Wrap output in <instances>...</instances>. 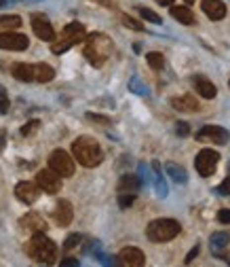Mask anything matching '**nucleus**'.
<instances>
[{
	"instance_id": "nucleus-3",
	"label": "nucleus",
	"mask_w": 230,
	"mask_h": 267,
	"mask_svg": "<svg viewBox=\"0 0 230 267\" xmlns=\"http://www.w3.org/2000/svg\"><path fill=\"white\" fill-rule=\"evenodd\" d=\"M112 53V41L106 34H89L85 36V58L93 66H101Z\"/></svg>"
},
{
	"instance_id": "nucleus-19",
	"label": "nucleus",
	"mask_w": 230,
	"mask_h": 267,
	"mask_svg": "<svg viewBox=\"0 0 230 267\" xmlns=\"http://www.w3.org/2000/svg\"><path fill=\"white\" fill-rule=\"evenodd\" d=\"M141 187V180L136 174H123L118 180V193H138Z\"/></svg>"
},
{
	"instance_id": "nucleus-4",
	"label": "nucleus",
	"mask_w": 230,
	"mask_h": 267,
	"mask_svg": "<svg viewBox=\"0 0 230 267\" xmlns=\"http://www.w3.org/2000/svg\"><path fill=\"white\" fill-rule=\"evenodd\" d=\"M180 231H182V225L178 221H173V218H156V221H152L146 227L148 240L154 242V244H163V242L173 240Z\"/></svg>"
},
{
	"instance_id": "nucleus-9",
	"label": "nucleus",
	"mask_w": 230,
	"mask_h": 267,
	"mask_svg": "<svg viewBox=\"0 0 230 267\" xmlns=\"http://www.w3.org/2000/svg\"><path fill=\"white\" fill-rule=\"evenodd\" d=\"M36 185H38V189L41 191L49 193V195H55V193L61 191V176L55 174L51 168L49 170H41L36 174Z\"/></svg>"
},
{
	"instance_id": "nucleus-35",
	"label": "nucleus",
	"mask_w": 230,
	"mask_h": 267,
	"mask_svg": "<svg viewBox=\"0 0 230 267\" xmlns=\"http://www.w3.org/2000/svg\"><path fill=\"white\" fill-rule=\"evenodd\" d=\"M176 132H178V136L186 138L188 134H190V125H188L186 121H178V125H176Z\"/></svg>"
},
{
	"instance_id": "nucleus-27",
	"label": "nucleus",
	"mask_w": 230,
	"mask_h": 267,
	"mask_svg": "<svg viewBox=\"0 0 230 267\" xmlns=\"http://www.w3.org/2000/svg\"><path fill=\"white\" fill-rule=\"evenodd\" d=\"M146 60H148V66L154 70H161L165 66V58H163V53H158V51H150Z\"/></svg>"
},
{
	"instance_id": "nucleus-39",
	"label": "nucleus",
	"mask_w": 230,
	"mask_h": 267,
	"mask_svg": "<svg viewBox=\"0 0 230 267\" xmlns=\"http://www.w3.org/2000/svg\"><path fill=\"white\" fill-rule=\"evenodd\" d=\"M218 221L224 223V225H230V210H220L218 212Z\"/></svg>"
},
{
	"instance_id": "nucleus-34",
	"label": "nucleus",
	"mask_w": 230,
	"mask_h": 267,
	"mask_svg": "<svg viewBox=\"0 0 230 267\" xmlns=\"http://www.w3.org/2000/svg\"><path fill=\"white\" fill-rule=\"evenodd\" d=\"M9 113V98H6V91L0 89V115Z\"/></svg>"
},
{
	"instance_id": "nucleus-12",
	"label": "nucleus",
	"mask_w": 230,
	"mask_h": 267,
	"mask_svg": "<svg viewBox=\"0 0 230 267\" xmlns=\"http://www.w3.org/2000/svg\"><path fill=\"white\" fill-rule=\"evenodd\" d=\"M15 195H17V200L23 201V203H34L38 200V195H41V189H38L36 183H30V180H23V183H17L15 187Z\"/></svg>"
},
{
	"instance_id": "nucleus-22",
	"label": "nucleus",
	"mask_w": 230,
	"mask_h": 267,
	"mask_svg": "<svg viewBox=\"0 0 230 267\" xmlns=\"http://www.w3.org/2000/svg\"><path fill=\"white\" fill-rule=\"evenodd\" d=\"M165 170H167V174L171 176L173 183H178V185H186V183H188V174H186V170L182 168V166H178V163L169 161L167 166H165Z\"/></svg>"
},
{
	"instance_id": "nucleus-40",
	"label": "nucleus",
	"mask_w": 230,
	"mask_h": 267,
	"mask_svg": "<svg viewBox=\"0 0 230 267\" xmlns=\"http://www.w3.org/2000/svg\"><path fill=\"white\" fill-rule=\"evenodd\" d=\"M61 267H78L81 263H78V259H74V257H68V259H63V261L59 263Z\"/></svg>"
},
{
	"instance_id": "nucleus-44",
	"label": "nucleus",
	"mask_w": 230,
	"mask_h": 267,
	"mask_svg": "<svg viewBox=\"0 0 230 267\" xmlns=\"http://www.w3.org/2000/svg\"><path fill=\"white\" fill-rule=\"evenodd\" d=\"M6 4V0H0V6H4Z\"/></svg>"
},
{
	"instance_id": "nucleus-28",
	"label": "nucleus",
	"mask_w": 230,
	"mask_h": 267,
	"mask_svg": "<svg viewBox=\"0 0 230 267\" xmlns=\"http://www.w3.org/2000/svg\"><path fill=\"white\" fill-rule=\"evenodd\" d=\"M129 89H131L133 93H138V96H148V87L139 81L138 76H131V81H129Z\"/></svg>"
},
{
	"instance_id": "nucleus-31",
	"label": "nucleus",
	"mask_w": 230,
	"mask_h": 267,
	"mask_svg": "<svg viewBox=\"0 0 230 267\" xmlns=\"http://www.w3.org/2000/svg\"><path fill=\"white\" fill-rule=\"evenodd\" d=\"M81 240H83V235H81V233H72V235H68L66 242H63V248H66V250L76 248L78 244H81Z\"/></svg>"
},
{
	"instance_id": "nucleus-14",
	"label": "nucleus",
	"mask_w": 230,
	"mask_h": 267,
	"mask_svg": "<svg viewBox=\"0 0 230 267\" xmlns=\"http://www.w3.org/2000/svg\"><path fill=\"white\" fill-rule=\"evenodd\" d=\"M53 218H55V223H57L59 227H68L70 223H72V218H74L72 203H70L68 200H59L57 206H55V210H53Z\"/></svg>"
},
{
	"instance_id": "nucleus-10",
	"label": "nucleus",
	"mask_w": 230,
	"mask_h": 267,
	"mask_svg": "<svg viewBox=\"0 0 230 267\" xmlns=\"http://www.w3.org/2000/svg\"><path fill=\"white\" fill-rule=\"evenodd\" d=\"M32 30H34V34L41 38V41H45V43H53L55 38V30H53V26H51V21L45 17L43 13H34L32 15Z\"/></svg>"
},
{
	"instance_id": "nucleus-41",
	"label": "nucleus",
	"mask_w": 230,
	"mask_h": 267,
	"mask_svg": "<svg viewBox=\"0 0 230 267\" xmlns=\"http://www.w3.org/2000/svg\"><path fill=\"white\" fill-rule=\"evenodd\" d=\"M196 255H199V246H194V248H192V250H190V253H188V257H186V265H190V263H192Z\"/></svg>"
},
{
	"instance_id": "nucleus-11",
	"label": "nucleus",
	"mask_w": 230,
	"mask_h": 267,
	"mask_svg": "<svg viewBox=\"0 0 230 267\" xmlns=\"http://www.w3.org/2000/svg\"><path fill=\"white\" fill-rule=\"evenodd\" d=\"M28 36L26 34H17V32H2L0 34V49H9V51H23L28 49Z\"/></svg>"
},
{
	"instance_id": "nucleus-30",
	"label": "nucleus",
	"mask_w": 230,
	"mask_h": 267,
	"mask_svg": "<svg viewBox=\"0 0 230 267\" xmlns=\"http://www.w3.org/2000/svg\"><path fill=\"white\" fill-rule=\"evenodd\" d=\"M133 201H136V193H121V195H118V206H121L123 210L131 208Z\"/></svg>"
},
{
	"instance_id": "nucleus-37",
	"label": "nucleus",
	"mask_w": 230,
	"mask_h": 267,
	"mask_svg": "<svg viewBox=\"0 0 230 267\" xmlns=\"http://www.w3.org/2000/svg\"><path fill=\"white\" fill-rule=\"evenodd\" d=\"M34 130H38V121H30L28 125H23V128H21V134H23V136H30Z\"/></svg>"
},
{
	"instance_id": "nucleus-13",
	"label": "nucleus",
	"mask_w": 230,
	"mask_h": 267,
	"mask_svg": "<svg viewBox=\"0 0 230 267\" xmlns=\"http://www.w3.org/2000/svg\"><path fill=\"white\" fill-rule=\"evenodd\" d=\"M118 265L141 267V265H146V255L139 248H123L121 255H118Z\"/></svg>"
},
{
	"instance_id": "nucleus-43",
	"label": "nucleus",
	"mask_w": 230,
	"mask_h": 267,
	"mask_svg": "<svg viewBox=\"0 0 230 267\" xmlns=\"http://www.w3.org/2000/svg\"><path fill=\"white\" fill-rule=\"evenodd\" d=\"M184 2H186V4H192V2H194V0H184Z\"/></svg>"
},
{
	"instance_id": "nucleus-17",
	"label": "nucleus",
	"mask_w": 230,
	"mask_h": 267,
	"mask_svg": "<svg viewBox=\"0 0 230 267\" xmlns=\"http://www.w3.org/2000/svg\"><path fill=\"white\" fill-rule=\"evenodd\" d=\"M19 225L23 227V229H28L32 233H38V231H46V223L45 218L41 214H36V212H28L26 216H21Z\"/></svg>"
},
{
	"instance_id": "nucleus-5",
	"label": "nucleus",
	"mask_w": 230,
	"mask_h": 267,
	"mask_svg": "<svg viewBox=\"0 0 230 267\" xmlns=\"http://www.w3.org/2000/svg\"><path fill=\"white\" fill-rule=\"evenodd\" d=\"M85 36H87V30H85L83 23L72 21V23H68V26L61 30V36L53 41L51 51H53V53H63V51H68L70 47L83 43Z\"/></svg>"
},
{
	"instance_id": "nucleus-42",
	"label": "nucleus",
	"mask_w": 230,
	"mask_h": 267,
	"mask_svg": "<svg viewBox=\"0 0 230 267\" xmlns=\"http://www.w3.org/2000/svg\"><path fill=\"white\" fill-rule=\"evenodd\" d=\"M158 4H163V6H169V4H173V0H156Z\"/></svg>"
},
{
	"instance_id": "nucleus-38",
	"label": "nucleus",
	"mask_w": 230,
	"mask_h": 267,
	"mask_svg": "<svg viewBox=\"0 0 230 267\" xmlns=\"http://www.w3.org/2000/svg\"><path fill=\"white\" fill-rule=\"evenodd\" d=\"M220 195H230V178H226L224 180V183H222L220 187H218V189H216Z\"/></svg>"
},
{
	"instance_id": "nucleus-25",
	"label": "nucleus",
	"mask_w": 230,
	"mask_h": 267,
	"mask_svg": "<svg viewBox=\"0 0 230 267\" xmlns=\"http://www.w3.org/2000/svg\"><path fill=\"white\" fill-rule=\"evenodd\" d=\"M152 170H154V187H156V193H158V198H167V183H165V178L161 174V166L154 161L152 163Z\"/></svg>"
},
{
	"instance_id": "nucleus-36",
	"label": "nucleus",
	"mask_w": 230,
	"mask_h": 267,
	"mask_svg": "<svg viewBox=\"0 0 230 267\" xmlns=\"http://www.w3.org/2000/svg\"><path fill=\"white\" fill-rule=\"evenodd\" d=\"M87 119H89V121H97V123H101V125H108V123H110L108 117H104V115H95V113H87Z\"/></svg>"
},
{
	"instance_id": "nucleus-46",
	"label": "nucleus",
	"mask_w": 230,
	"mask_h": 267,
	"mask_svg": "<svg viewBox=\"0 0 230 267\" xmlns=\"http://www.w3.org/2000/svg\"><path fill=\"white\" fill-rule=\"evenodd\" d=\"M228 85H230V81H228Z\"/></svg>"
},
{
	"instance_id": "nucleus-15",
	"label": "nucleus",
	"mask_w": 230,
	"mask_h": 267,
	"mask_svg": "<svg viewBox=\"0 0 230 267\" xmlns=\"http://www.w3.org/2000/svg\"><path fill=\"white\" fill-rule=\"evenodd\" d=\"M201 6H203V13L213 21H220L226 17V4L222 0H203Z\"/></svg>"
},
{
	"instance_id": "nucleus-32",
	"label": "nucleus",
	"mask_w": 230,
	"mask_h": 267,
	"mask_svg": "<svg viewBox=\"0 0 230 267\" xmlns=\"http://www.w3.org/2000/svg\"><path fill=\"white\" fill-rule=\"evenodd\" d=\"M139 15H141V17H144L146 21H152V23H163V19L158 17V15H156L154 11H150V9H144V6H141V9H139Z\"/></svg>"
},
{
	"instance_id": "nucleus-29",
	"label": "nucleus",
	"mask_w": 230,
	"mask_h": 267,
	"mask_svg": "<svg viewBox=\"0 0 230 267\" xmlns=\"http://www.w3.org/2000/svg\"><path fill=\"white\" fill-rule=\"evenodd\" d=\"M138 178L141 180V185H150L152 174H150V168L146 166V163H139V166H138Z\"/></svg>"
},
{
	"instance_id": "nucleus-20",
	"label": "nucleus",
	"mask_w": 230,
	"mask_h": 267,
	"mask_svg": "<svg viewBox=\"0 0 230 267\" xmlns=\"http://www.w3.org/2000/svg\"><path fill=\"white\" fill-rule=\"evenodd\" d=\"M11 74L21 83H32L34 81V64H15L11 68Z\"/></svg>"
},
{
	"instance_id": "nucleus-1",
	"label": "nucleus",
	"mask_w": 230,
	"mask_h": 267,
	"mask_svg": "<svg viewBox=\"0 0 230 267\" xmlns=\"http://www.w3.org/2000/svg\"><path fill=\"white\" fill-rule=\"evenodd\" d=\"M72 155L74 159L85 168H97L104 161V151L97 140H93L91 136H81L74 140L72 144Z\"/></svg>"
},
{
	"instance_id": "nucleus-33",
	"label": "nucleus",
	"mask_w": 230,
	"mask_h": 267,
	"mask_svg": "<svg viewBox=\"0 0 230 267\" xmlns=\"http://www.w3.org/2000/svg\"><path fill=\"white\" fill-rule=\"evenodd\" d=\"M123 23L127 28H131V30H138V32H141V30H144V23H139V21H136L133 17H129V15H123Z\"/></svg>"
},
{
	"instance_id": "nucleus-2",
	"label": "nucleus",
	"mask_w": 230,
	"mask_h": 267,
	"mask_svg": "<svg viewBox=\"0 0 230 267\" xmlns=\"http://www.w3.org/2000/svg\"><path fill=\"white\" fill-rule=\"evenodd\" d=\"M26 253L32 261L36 263H45V265H53L57 259V246L51 238H46L45 231H38L32 235V240L28 242Z\"/></svg>"
},
{
	"instance_id": "nucleus-6",
	"label": "nucleus",
	"mask_w": 230,
	"mask_h": 267,
	"mask_svg": "<svg viewBox=\"0 0 230 267\" xmlns=\"http://www.w3.org/2000/svg\"><path fill=\"white\" fill-rule=\"evenodd\" d=\"M49 168L55 174H59L61 178H68L74 174V157H70V153L57 148V151H53L49 157Z\"/></svg>"
},
{
	"instance_id": "nucleus-18",
	"label": "nucleus",
	"mask_w": 230,
	"mask_h": 267,
	"mask_svg": "<svg viewBox=\"0 0 230 267\" xmlns=\"http://www.w3.org/2000/svg\"><path fill=\"white\" fill-rule=\"evenodd\" d=\"M194 89L199 91V96L205 98V100H211V98H216V85H213L207 76H194Z\"/></svg>"
},
{
	"instance_id": "nucleus-7",
	"label": "nucleus",
	"mask_w": 230,
	"mask_h": 267,
	"mask_svg": "<svg viewBox=\"0 0 230 267\" xmlns=\"http://www.w3.org/2000/svg\"><path fill=\"white\" fill-rule=\"evenodd\" d=\"M218 161H220V155L216 151H211V148H203V151L196 155V159H194V168L203 178H209V176H213V172H216Z\"/></svg>"
},
{
	"instance_id": "nucleus-26",
	"label": "nucleus",
	"mask_w": 230,
	"mask_h": 267,
	"mask_svg": "<svg viewBox=\"0 0 230 267\" xmlns=\"http://www.w3.org/2000/svg\"><path fill=\"white\" fill-rule=\"evenodd\" d=\"M21 23H23V21H21L19 15H2V17H0V30H2V32H9V30H17Z\"/></svg>"
},
{
	"instance_id": "nucleus-23",
	"label": "nucleus",
	"mask_w": 230,
	"mask_h": 267,
	"mask_svg": "<svg viewBox=\"0 0 230 267\" xmlns=\"http://www.w3.org/2000/svg\"><path fill=\"white\" fill-rule=\"evenodd\" d=\"M53 76H55V70L49 64H36L34 66V81L49 83V81H53Z\"/></svg>"
},
{
	"instance_id": "nucleus-21",
	"label": "nucleus",
	"mask_w": 230,
	"mask_h": 267,
	"mask_svg": "<svg viewBox=\"0 0 230 267\" xmlns=\"http://www.w3.org/2000/svg\"><path fill=\"white\" fill-rule=\"evenodd\" d=\"M171 17L178 19L180 23H184V26H192L196 21L194 13L190 11V6H171Z\"/></svg>"
},
{
	"instance_id": "nucleus-16",
	"label": "nucleus",
	"mask_w": 230,
	"mask_h": 267,
	"mask_svg": "<svg viewBox=\"0 0 230 267\" xmlns=\"http://www.w3.org/2000/svg\"><path fill=\"white\" fill-rule=\"evenodd\" d=\"M171 106L180 113H196L201 111V104L196 102L194 96H176L171 98Z\"/></svg>"
},
{
	"instance_id": "nucleus-45",
	"label": "nucleus",
	"mask_w": 230,
	"mask_h": 267,
	"mask_svg": "<svg viewBox=\"0 0 230 267\" xmlns=\"http://www.w3.org/2000/svg\"><path fill=\"white\" fill-rule=\"evenodd\" d=\"M0 89H4V87H2V85H0Z\"/></svg>"
},
{
	"instance_id": "nucleus-8",
	"label": "nucleus",
	"mask_w": 230,
	"mask_h": 267,
	"mask_svg": "<svg viewBox=\"0 0 230 267\" xmlns=\"http://www.w3.org/2000/svg\"><path fill=\"white\" fill-rule=\"evenodd\" d=\"M196 140L199 142H213V144H228L230 140V132L220 128V125H205L196 132Z\"/></svg>"
},
{
	"instance_id": "nucleus-24",
	"label": "nucleus",
	"mask_w": 230,
	"mask_h": 267,
	"mask_svg": "<svg viewBox=\"0 0 230 267\" xmlns=\"http://www.w3.org/2000/svg\"><path fill=\"white\" fill-rule=\"evenodd\" d=\"M209 244H211V248L218 253V250L226 248V246L230 244V233H228V231H216V233H211Z\"/></svg>"
}]
</instances>
